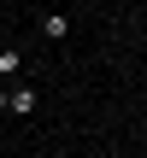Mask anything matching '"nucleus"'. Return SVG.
I'll return each instance as SVG.
<instances>
[{
  "label": "nucleus",
  "mask_w": 147,
  "mask_h": 158,
  "mask_svg": "<svg viewBox=\"0 0 147 158\" xmlns=\"http://www.w3.org/2000/svg\"><path fill=\"white\" fill-rule=\"evenodd\" d=\"M41 35H47V41H71V18H65V12H47V18H41Z\"/></svg>",
  "instance_id": "obj_2"
},
{
  "label": "nucleus",
  "mask_w": 147,
  "mask_h": 158,
  "mask_svg": "<svg viewBox=\"0 0 147 158\" xmlns=\"http://www.w3.org/2000/svg\"><path fill=\"white\" fill-rule=\"evenodd\" d=\"M18 70H24V53L18 47H0V82H18Z\"/></svg>",
  "instance_id": "obj_3"
},
{
  "label": "nucleus",
  "mask_w": 147,
  "mask_h": 158,
  "mask_svg": "<svg viewBox=\"0 0 147 158\" xmlns=\"http://www.w3.org/2000/svg\"><path fill=\"white\" fill-rule=\"evenodd\" d=\"M35 106H41V88L35 82H6V111L12 117H35Z\"/></svg>",
  "instance_id": "obj_1"
}]
</instances>
